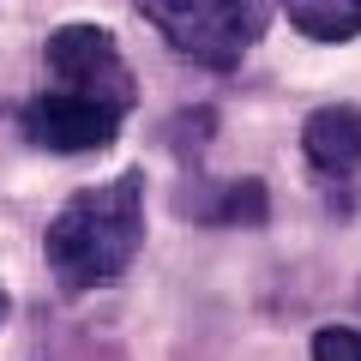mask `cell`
I'll list each match as a JSON object with an SVG mask.
<instances>
[{"label": "cell", "mask_w": 361, "mask_h": 361, "mask_svg": "<svg viewBox=\"0 0 361 361\" xmlns=\"http://www.w3.org/2000/svg\"><path fill=\"white\" fill-rule=\"evenodd\" d=\"M145 247V175H115L97 187H78L42 229V259L49 277L73 295L109 289L133 271Z\"/></svg>", "instance_id": "obj_1"}, {"label": "cell", "mask_w": 361, "mask_h": 361, "mask_svg": "<svg viewBox=\"0 0 361 361\" xmlns=\"http://www.w3.org/2000/svg\"><path fill=\"white\" fill-rule=\"evenodd\" d=\"M169 37V49L199 66H235L265 37L271 0H133Z\"/></svg>", "instance_id": "obj_2"}, {"label": "cell", "mask_w": 361, "mask_h": 361, "mask_svg": "<svg viewBox=\"0 0 361 361\" xmlns=\"http://www.w3.org/2000/svg\"><path fill=\"white\" fill-rule=\"evenodd\" d=\"M301 151L319 175H355L361 169V109L331 103L301 121Z\"/></svg>", "instance_id": "obj_6"}, {"label": "cell", "mask_w": 361, "mask_h": 361, "mask_svg": "<svg viewBox=\"0 0 361 361\" xmlns=\"http://www.w3.org/2000/svg\"><path fill=\"white\" fill-rule=\"evenodd\" d=\"M6 313H13V301H6V289H0V325H6Z\"/></svg>", "instance_id": "obj_9"}, {"label": "cell", "mask_w": 361, "mask_h": 361, "mask_svg": "<svg viewBox=\"0 0 361 361\" xmlns=\"http://www.w3.org/2000/svg\"><path fill=\"white\" fill-rule=\"evenodd\" d=\"M180 211L193 223H217V229H259L271 217V199H265V180L241 175V180H199V187H187Z\"/></svg>", "instance_id": "obj_5"}, {"label": "cell", "mask_w": 361, "mask_h": 361, "mask_svg": "<svg viewBox=\"0 0 361 361\" xmlns=\"http://www.w3.org/2000/svg\"><path fill=\"white\" fill-rule=\"evenodd\" d=\"M313 361H361V331L355 325H319L313 331Z\"/></svg>", "instance_id": "obj_8"}, {"label": "cell", "mask_w": 361, "mask_h": 361, "mask_svg": "<svg viewBox=\"0 0 361 361\" xmlns=\"http://www.w3.org/2000/svg\"><path fill=\"white\" fill-rule=\"evenodd\" d=\"M289 25L313 42H349L361 37V0H283Z\"/></svg>", "instance_id": "obj_7"}, {"label": "cell", "mask_w": 361, "mask_h": 361, "mask_svg": "<svg viewBox=\"0 0 361 361\" xmlns=\"http://www.w3.org/2000/svg\"><path fill=\"white\" fill-rule=\"evenodd\" d=\"M121 103H103V97H85V90H61L49 85L42 97H30L18 127L37 151H54V157H85V151H109L121 133Z\"/></svg>", "instance_id": "obj_3"}, {"label": "cell", "mask_w": 361, "mask_h": 361, "mask_svg": "<svg viewBox=\"0 0 361 361\" xmlns=\"http://www.w3.org/2000/svg\"><path fill=\"white\" fill-rule=\"evenodd\" d=\"M42 61H49V78L61 90H85V97H103V103H121V109L133 103V73H127V61H121L115 30H103V25L49 30Z\"/></svg>", "instance_id": "obj_4"}]
</instances>
